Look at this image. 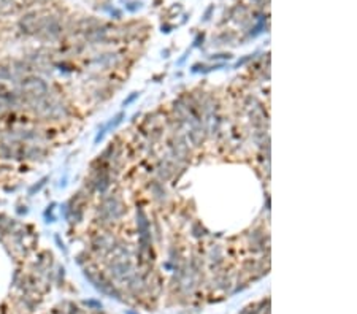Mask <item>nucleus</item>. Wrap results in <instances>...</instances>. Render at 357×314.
<instances>
[{"label": "nucleus", "mask_w": 357, "mask_h": 314, "mask_svg": "<svg viewBox=\"0 0 357 314\" xmlns=\"http://www.w3.org/2000/svg\"><path fill=\"white\" fill-rule=\"evenodd\" d=\"M102 211H103V214L108 217V219L116 221V219H121V217H122V214L125 213V208H124L122 202L118 197L113 195V197H110V198L105 200L103 206H102Z\"/></svg>", "instance_id": "obj_1"}, {"label": "nucleus", "mask_w": 357, "mask_h": 314, "mask_svg": "<svg viewBox=\"0 0 357 314\" xmlns=\"http://www.w3.org/2000/svg\"><path fill=\"white\" fill-rule=\"evenodd\" d=\"M124 117H125V113H124V111H119V113L110 121V122L105 126V130L108 132V130H111V129H116V127L122 122V121H124Z\"/></svg>", "instance_id": "obj_2"}, {"label": "nucleus", "mask_w": 357, "mask_h": 314, "mask_svg": "<svg viewBox=\"0 0 357 314\" xmlns=\"http://www.w3.org/2000/svg\"><path fill=\"white\" fill-rule=\"evenodd\" d=\"M138 97H140V92H132V94L129 95V97H127V99L122 102V106H129V105H130V103H134Z\"/></svg>", "instance_id": "obj_3"}, {"label": "nucleus", "mask_w": 357, "mask_h": 314, "mask_svg": "<svg viewBox=\"0 0 357 314\" xmlns=\"http://www.w3.org/2000/svg\"><path fill=\"white\" fill-rule=\"evenodd\" d=\"M252 57H254V56H252V54H249V56H248V57H243V59H241V60H238V62H237V64H235V67H234V68H240V67H241V65H244V64H246V62H249V60H251V59H252Z\"/></svg>", "instance_id": "obj_4"}, {"label": "nucleus", "mask_w": 357, "mask_h": 314, "mask_svg": "<svg viewBox=\"0 0 357 314\" xmlns=\"http://www.w3.org/2000/svg\"><path fill=\"white\" fill-rule=\"evenodd\" d=\"M211 59H230L232 56L230 54H213V56H210Z\"/></svg>", "instance_id": "obj_5"}, {"label": "nucleus", "mask_w": 357, "mask_h": 314, "mask_svg": "<svg viewBox=\"0 0 357 314\" xmlns=\"http://www.w3.org/2000/svg\"><path fill=\"white\" fill-rule=\"evenodd\" d=\"M125 314H138V312H134V311H130V309H129V311H127Z\"/></svg>", "instance_id": "obj_6"}]
</instances>
